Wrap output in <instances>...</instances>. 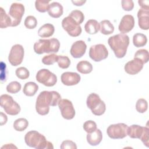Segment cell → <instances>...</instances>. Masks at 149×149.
Masks as SVG:
<instances>
[{"mask_svg":"<svg viewBox=\"0 0 149 149\" xmlns=\"http://www.w3.org/2000/svg\"><path fill=\"white\" fill-rule=\"evenodd\" d=\"M60 148L62 149H76L77 146L75 143L71 140H65L62 141Z\"/></svg>","mask_w":149,"mask_h":149,"instance_id":"obj_42","label":"cell"},{"mask_svg":"<svg viewBox=\"0 0 149 149\" xmlns=\"http://www.w3.org/2000/svg\"><path fill=\"white\" fill-rule=\"evenodd\" d=\"M127 125L123 123L113 124L108 127L107 133L111 139H122L127 136Z\"/></svg>","mask_w":149,"mask_h":149,"instance_id":"obj_8","label":"cell"},{"mask_svg":"<svg viewBox=\"0 0 149 149\" xmlns=\"http://www.w3.org/2000/svg\"><path fill=\"white\" fill-rule=\"evenodd\" d=\"M143 63L138 59H133L127 62L124 67L125 71L129 74L134 75L139 73L143 68Z\"/></svg>","mask_w":149,"mask_h":149,"instance_id":"obj_15","label":"cell"},{"mask_svg":"<svg viewBox=\"0 0 149 149\" xmlns=\"http://www.w3.org/2000/svg\"><path fill=\"white\" fill-rule=\"evenodd\" d=\"M100 31L104 35H109L114 31V26L108 20H104L100 23Z\"/></svg>","mask_w":149,"mask_h":149,"instance_id":"obj_25","label":"cell"},{"mask_svg":"<svg viewBox=\"0 0 149 149\" xmlns=\"http://www.w3.org/2000/svg\"><path fill=\"white\" fill-rule=\"evenodd\" d=\"M122 8L124 10L130 11L134 8V2L132 0H122Z\"/></svg>","mask_w":149,"mask_h":149,"instance_id":"obj_41","label":"cell"},{"mask_svg":"<svg viewBox=\"0 0 149 149\" xmlns=\"http://www.w3.org/2000/svg\"><path fill=\"white\" fill-rule=\"evenodd\" d=\"M108 56V51L102 44L92 45L89 49V56L95 62H100Z\"/></svg>","mask_w":149,"mask_h":149,"instance_id":"obj_12","label":"cell"},{"mask_svg":"<svg viewBox=\"0 0 149 149\" xmlns=\"http://www.w3.org/2000/svg\"><path fill=\"white\" fill-rule=\"evenodd\" d=\"M24 51L23 47L20 44H15L13 45L10 51L8 61L11 65L17 66L22 63L24 58Z\"/></svg>","mask_w":149,"mask_h":149,"instance_id":"obj_11","label":"cell"},{"mask_svg":"<svg viewBox=\"0 0 149 149\" xmlns=\"http://www.w3.org/2000/svg\"><path fill=\"white\" fill-rule=\"evenodd\" d=\"M38 90V86L34 82L29 81L27 82L23 89V93L28 97L34 96Z\"/></svg>","mask_w":149,"mask_h":149,"instance_id":"obj_24","label":"cell"},{"mask_svg":"<svg viewBox=\"0 0 149 149\" xmlns=\"http://www.w3.org/2000/svg\"><path fill=\"white\" fill-rule=\"evenodd\" d=\"M138 24L142 30H147L149 29V10L140 8L137 12Z\"/></svg>","mask_w":149,"mask_h":149,"instance_id":"obj_18","label":"cell"},{"mask_svg":"<svg viewBox=\"0 0 149 149\" xmlns=\"http://www.w3.org/2000/svg\"><path fill=\"white\" fill-rule=\"evenodd\" d=\"M62 116L67 120L72 119L75 116V109L72 102L68 99H61L58 102Z\"/></svg>","mask_w":149,"mask_h":149,"instance_id":"obj_13","label":"cell"},{"mask_svg":"<svg viewBox=\"0 0 149 149\" xmlns=\"http://www.w3.org/2000/svg\"><path fill=\"white\" fill-rule=\"evenodd\" d=\"M21 87L22 86L19 82L13 81L7 85L6 91L11 94H16L20 90Z\"/></svg>","mask_w":149,"mask_h":149,"instance_id":"obj_35","label":"cell"},{"mask_svg":"<svg viewBox=\"0 0 149 149\" xmlns=\"http://www.w3.org/2000/svg\"><path fill=\"white\" fill-rule=\"evenodd\" d=\"M134 58L139 59L143 63V64L146 63L148 62L149 59L148 51L146 49H139L136 52Z\"/></svg>","mask_w":149,"mask_h":149,"instance_id":"obj_30","label":"cell"},{"mask_svg":"<svg viewBox=\"0 0 149 149\" xmlns=\"http://www.w3.org/2000/svg\"><path fill=\"white\" fill-rule=\"evenodd\" d=\"M136 109L139 113H144L148 109L147 101L144 98H139L136 102Z\"/></svg>","mask_w":149,"mask_h":149,"instance_id":"obj_34","label":"cell"},{"mask_svg":"<svg viewBox=\"0 0 149 149\" xmlns=\"http://www.w3.org/2000/svg\"><path fill=\"white\" fill-rule=\"evenodd\" d=\"M149 129L148 126H146L144 128V131L142 136L140 137L141 141L143 142L144 145L147 147H149Z\"/></svg>","mask_w":149,"mask_h":149,"instance_id":"obj_40","label":"cell"},{"mask_svg":"<svg viewBox=\"0 0 149 149\" xmlns=\"http://www.w3.org/2000/svg\"><path fill=\"white\" fill-rule=\"evenodd\" d=\"M48 15L53 18H59L63 12L62 5L57 2H53L49 4V7L48 10Z\"/></svg>","mask_w":149,"mask_h":149,"instance_id":"obj_19","label":"cell"},{"mask_svg":"<svg viewBox=\"0 0 149 149\" xmlns=\"http://www.w3.org/2000/svg\"><path fill=\"white\" fill-rule=\"evenodd\" d=\"M100 23L94 19L88 20L84 25V30L90 34H95L100 30Z\"/></svg>","mask_w":149,"mask_h":149,"instance_id":"obj_23","label":"cell"},{"mask_svg":"<svg viewBox=\"0 0 149 149\" xmlns=\"http://www.w3.org/2000/svg\"><path fill=\"white\" fill-rule=\"evenodd\" d=\"M69 16L79 25L81 24L84 20V15L83 13L79 10H72Z\"/></svg>","mask_w":149,"mask_h":149,"instance_id":"obj_31","label":"cell"},{"mask_svg":"<svg viewBox=\"0 0 149 149\" xmlns=\"http://www.w3.org/2000/svg\"><path fill=\"white\" fill-rule=\"evenodd\" d=\"M0 104L1 107L8 115H16L20 112V105L9 95H1L0 97Z\"/></svg>","mask_w":149,"mask_h":149,"instance_id":"obj_6","label":"cell"},{"mask_svg":"<svg viewBox=\"0 0 149 149\" xmlns=\"http://www.w3.org/2000/svg\"><path fill=\"white\" fill-rule=\"evenodd\" d=\"M29 126L27 120L23 118L17 119L13 123V128L18 132L24 131Z\"/></svg>","mask_w":149,"mask_h":149,"instance_id":"obj_29","label":"cell"},{"mask_svg":"<svg viewBox=\"0 0 149 149\" xmlns=\"http://www.w3.org/2000/svg\"><path fill=\"white\" fill-rule=\"evenodd\" d=\"M36 78L38 82L47 87H52L57 82L56 76L47 69L39 70L36 74Z\"/></svg>","mask_w":149,"mask_h":149,"instance_id":"obj_7","label":"cell"},{"mask_svg":"<svg viewBox=\"0 0 149 149\" xmlns=\"http://www.w3.org/2000/svg\"><path fill=\"white\" fill-rule=\"evenodd\" d=\"M0 115H1V116H1V125L2 126L6 123L7 120H8V118H7V116L2 112L0 113Z\"/></svg>","mask_w":149,"mask_h":149,"instance_id":"obj_44","label":"cell"},{"mask_svg":"<svg viewBox=\"0 0 149 149\" xmlns=\"http://www.w3.org/2000/svg\"><path fill=\"white\" fill-rule=\"evenodd\" d=\"M24 24L27 29H33L36 28L37 25V20L33 16H28L26 17Z\"/></svg>","mask_w":149,"mask_h":149,"instance_id":"obj_37","label":"cell"},{"mask_svg":"<svg viewBox=\"0 0 149 149\" xmlns=\"http://www.w3.org/2000/svg\"><path fill=\"white\" fill-rule=\"evenodd\" d=\"M83 129L87 133H91L97 129V124L93 120H87L83 124Z\"/></svg>","mask_w":149,"mask_h":149,"instance_id":"obj_38","label":"cell"},{"mask_svg":"<svg viewBox=\"0 0 149 149\" xmlns=\"http://www.w3.org/2000/svg\"><path fill=\"white\" fill-rule=\"evenodd\" d=\"M49 1H42V0H37L35 2V7L38 12L41 13H44L48 11L49 4Z\"/></svg>","mask_w":149,"mask_h":149,"instance_id":"obj_32","label":"cell"},{"mask_svg":"<svg viewBox=\"0 0 149 149\" xmlns=\"http://www.w3.org/2000/svg\"><path fill=\"white\" fill-rule=\"evenodd\" d=\"M62 28L72 37H77L81 33V27L69 16L63 18L62 21Z\"/></svg>","mask_w":149,"mask_h":149,"instance_id":"obj_10","label":"cell"},{"mask_svg":"<svg viewBox=\"0 0 149 149\" xmlns=\"http://www.w3.org/2000/svg\"><path fill=\"white\" fill-rule=\"evenodd\" d=\"M61 100V96L55 91H43L38 95L36 109L40 115H45L49 113V106L55 107Z\"/></svg>","mask_w":149,"mask_h":149,"instance_id":"obj_1","label":"cell"},{"mask_svg":"<svg viewBox=\"0 0 149 149\" xmlns=\"http://www.w3.org/2000/svg\"><path fill=\"white\" fill-rule=\"evenodd\" d=\"M17 148V147H16L15 146H14L13 144H6V145H4L3 146H2L1 147V148Z\"/></svg>","mask_w":149,"mask_h":149,"instance_id":"obj_46","label":"cell"},{"mask_svg":"<svg viewBox=\"0 0 149 149\" xmlns=\"http://www.w3.org/2000/svg\"><path fill=\"white\" fill-rule=\"evenodd\" d=\"M147 42V36L142 33H136L133 37V45L137 47H142L146 45Z\"/></svg>","mask_w":149,"mask_h":149,"instance_id":"obj_27","label":"cell"},{"mask_svg":"<svg viewBox=\"0 0 149 149\" xmlns=\"http://www.w3.org/2000/svg\"><path fill=\"white\" fill-rule=\"evenodd\" d=\"M139 6H140L141 9L146 10H149V1L148 0H143L138 1Z\"/></svg>","mask_w":149,"mask_h":149,"instance_id":"obj_43","label":"cell"},{"mask_svg":"<svg viewBox=\"0 0 149 149\" xmlns=\"http://www.w3.org/2000/svg\"><path fill=\"white\" fill-rule=\"evenodd\" d=\"M76 69L80 73L88 74L92 72L93 66L88 61H81L77 64Z\"/></svg>","mask_w":149,"mask_h":149,"instance_id":"obj_26","label":"cell"},{"mask_svg":"<svg viewBox=\"0 0 149 149\" xmlns=\"http://www.w3.org/2000/svg\"><path fill=\"white\" fill-rule=\"evenodd\" d=\"M1 20H0V27L1 29H5L8 27L11 26L12 20L9 15L6 14L4 9L1 7Z\"/></svg>","mask_w":149,"mask_h":149,"instance_id":"obj_28","label":"cell"},{"mask_svg":"<svg viewBox=\"0 0 149 149\" xmlns=\"http://www.w3.org/2000/svg\"><path fill=\"white\" fill-rule=\"evenodd\" d=\"M60 47L59 41L55 38L50 39H40L34 44V51L37 54L44 53H56Z\"/></svg>","mask_w":149,"mask_h":149,"instance_id":"obj_4","label":"cell"},{"mask_svg":"<svg viewBox=\"0 0 149 149\" xmlns=\"http://www.w3.org/2000/svg\"><path fill=\"white\" fill-rule=\"evenodd\" d=\"M81 79L80 74L76 72H66L63 73L61 76L62 83L68 86L77 84Z\"/></svg>","mask_w":149,"mask_h":149,"instance_id":"obj_17","label":"cell"},{"mask_svg":"<svg viewBox=\"0 0 149 149\" xmlns=\"http://www.w3.org/2000/svg\"><path fill=\"white\" fill-rule=\"evenodd\" d=\"M144 127L138 125H132L128 127L127 134L132 139H140L143 134Z\"/></svg>","mask_w":149,"mask_h":149,"instance_id":"obj_21","label":"cell"},{"mask_svg":"<svg viewBox=\"0 0 149 149\" xmlns=\"http://www.w3.org/2000/svg\"><path fill=\"white\" fill-rule=\"evenodd\" d=\"M108 43L118 58H123L129 45V37L125 34H118L110 37Z\"/></svg>","mask_w":149,"mask_h":149,"instance_id":"obj_2","label":"cell"},{"mask_svg":"<svg viewBox=\"0 0 149 149\" xmlns=\"http://www.w3.org/2000/svg\"><path fill=\"white\" fill-rule=\"evenodd\" d=\"M86 104L87 107L91 109L92 113L96 116H101L105 112L106 105L105 102L95 93H93L88 95Z\"/></svg>","mask_w":149,"mask_h":149,"instance_id":"obj_5","label":"cell"},{"mask_svg":"<svg viewBox=\"0 0 149 149\" xmlns=\"http://www.w3.org/2000/svg\"><path fill=\"white\" fill-rule=\"evenodd\" d=\"M55 31V28L53 24L46 23L42 25L38 30V35L42 38L51 37Z\"/></svg>","mask_w":149,"mask_h":149,"instance_id":"obj_22","label":"cell"},{"mask_svg":"<svg viewBox=\"0 0 149 149\" xmlns=\"http://www.w3.org/2000/svg\"><path fill=\"white\" fill-rule=\"evenodd\" d=\"M15 74L16 76L21 80L27 79L30 76L29 71L24 67H19L17 68L15 71Z\"/></svg>","mask_w":149,"mask_h":149,"instance_id":"obj_36","label":"cell"},{"mask_svg":"<svg viewBox=\"0 0 149 149\" xmlns=\"http://www.w3.org/2000/svg\"><path fill=\"white\" fill-rule=\"evenodd\" d=\"M87 141L92 146H95L98 145L102 139V134L101 131L97 129L94 132L88 133L87 135Z\"/></svg>","mask_w":149,"mask_h":149,"instance_id":"obj_20","label":"cell"},{"mask_svg":"<svg viewBox=\"0 0 149 149\" xmlns=\"http://www.w3.org/2000/svg\"><path fill=\"white\" fill-rule=\"evenodd\" d=\"M26 144L36 149H53L52 143L47 140L45 137L36 130L28 132L24 136Z\"/></svg>","mask_w":149,"mask_h":149,"instance_id":"obj_3","label":"cell"},{"mask_svg":"<svg viewBox=\"0 0 149 149\" xmlns=\"http://www.w3.org/2000/svg\"><path fill=\"white\" fill-rule=\"evenodd\" d=\"M56 62L59 67L62 69H67L70 65V59L68 56L63 55H58Z\"/></svg>","mask_w":149,"mask_h":149,"instance_id":"obj_33","label":"cell"},{"mask_svg":"<svg viewBox=\"0 0 149 149\" xmlns=\"http://www.w3.org/2000/svg\"><path fill=\"white\" fill-rule=\"evenodd\" d=\"M24 10V6L23 4L16 2L12 3L8 13L12 20L11 27H16L20 23Z\"/></svg>","mask_w":149,"mask_h":149,"instance_id":"obj_9","label":"cell"},{"mask_svg":"<svg viewBox=\"0 0 149 149\" xmlns=\"http://www.w3.org/2000/svg\"><path fill=\"white\" fill-rule=\"evenodd\" d=\"M72 2L73 3L74 5L77 6H82L84 3L86 2V1H83V0H77V1H72Z\"/></svg>","mask_w":149,"mask_h":149,"instance_id":"obj_45","label":"cell"},{"mask_svg":"<svg viewBox=\"0 0 149 149\" xmlns=\"http://www.w3.org/2000/svg\"><path fill=\"white\" fill-rule=\"evenodd\" d=\"M86 49L87 45L85 42L83 40H78L72 45L70 53L73 58H80L84 55Z\"/></svg>","mask_w":149,"mask_h":149,"instance_id":"obj_16","label":"cell"},{"mask_svg":"<svg viewBox=\"0 0 149 149\" xmlns=\"http://www.w3.org/2000/svg\"><path fill=\"white\" fill-rule=\"evenodd\" d=\"M134 26V19L131 15L123 16L120 22L118 29L122 34H126L130 32Z\"/></svg>","mask_w":149,"mask_h":149,"instance_id":"obj_14","label":"cell"},{"mask_svg":"<svg viewBox=\"0 0 149 149\" xmlns=\"http://www.w3.org/2000/svg\"><path fill=\"white\" fill-rule=\"evenodd\" d=\"M58 55L55 54H51L48 55L44 56L42 58V62L46 65H53L57 61Z\"/></svg>","mask_w":149,"mask_h":149,"instance_id":"obj_39","label":"cell"}]
</instances>
